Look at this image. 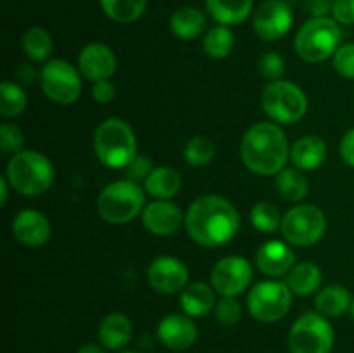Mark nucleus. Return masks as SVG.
Returning a JSON list of instances; mask_svg holds the SVG:
<instances>
[{
	"mask_svg": "<svg viewBox=\"0 0 354 353\" xmlns=\"http://www.w3.org/2000/svg\"><path fill=\"white\" fill-rule=\"evenodd\" d=\"M76 353H106V348L102 345H95V343H86V345L80 346Z\"/></svg>",
	"mask_w": 354,
	"mask_h": 353,
	"instance_id": "obj_45",
	"label": "nucleus"
},
{
	"mask_svg": "<svg viewBox=\"0 0 354 353\" xmlns=\"http://www.w3.org/2000/svg\"><path fill=\"white\" fill-rule=\"evenodd\" d=\"M241 158L245 168L256 175H277L290 158L286 134L277 123L261 121L252 125L242 138Z\"/></svg>",
	"mask_w": 354,
	"mask_h": 353,
	"instance_id": "obj_2",
	"label": "nucleus"
},
{
	"mask_svg": "<svg viewBox=\"0 0 354 353\" xmlns=\"http://www.w3.org/2000/svg\"><path fill=\"white\" fill-rule=\"evenodd\" d=\"M292 307V291L282 280H265L249 291L248 308L252 318L265 324L279 322Z\"/></svg>",
	"mask_w": 354,
	"mask_h": 353,
	"instance_id": "obj_10",
	"label": "nucleus"
},
{
	"mask_svg": "<svg viewBox=\"0 0 354 353\" xmlns=\"http://www.w3.org/2000/svg\"><path fill=\"white\" fill-rule=\"evenodd\" d=\"M241 218L234 204L221 196H201L185 213V230L203 248H218L239 232Z\"/></svg>",
	"mask_w": 354,
	"mask_h": 353,
	"instance_id": "obj_1",
	"label": "nucleus"
},
{
	"mask_svg": "<svg viewBox=\"0 0 354 353\" xmlns=\"http://www.w3.org/2000/svg\"><path fill=\"white\" fill-rule=\"evenodd\" d=\"M183 156L189 165L197 166V168L207 166L216 156V145L213 144L211 138L204 137V135H196L185 144Z\"/></svg>",
	"mask_w": 354,
	"mask_h": 353,
	"instance_id": "obj_34",
	"label": "nucleus"
},
{
	"mask_svg": "<svg viewBox=\"0 0 354 353\" xmlns=\"http://www.w3.org/2000/svg\"><path fill=\"white\" fill-rule=\"evenodd\" d=\"M169 26L180 40H194L206 31V16L196 7H180L173 12Z\"/></svg>",
	"mask_w": 354,
	"mask_h": 353,
	"instance_id": "obj_25",
	"label": "nucleus"
},
{
	"mask_svg": "<svg viewBox=\"0 0 354 353\" xmlns=\"http://www.w3.org/2000/svg\"><path fill=\"white\" fill-rule=\"evenodd\" d=\"M144 189L154 199H171L182 189V176L175 168L158 166L145 179Z\"/></svg>",
	"mask_w": 354,
	"mask_h": 353,
	"instance_id": "obj_24",
	"label": "nucleus"
},
{
	"mask_svg": "<svg viewBox=\"0 0 354 353\" xmlns=\"http://www.w3.org/2000/svg\"><path fill=\"white\" fill-rule=\"evenodd\" d=\"M339 152H341V158L344 159L346 165L354 168V128L344 134L341 145H339Z\"/></svg>",
	"mask_w": 354,
	"mask_h": 353,
	"instance_id": "obj_42",
	"label": "nucleus"
},
{
	"mask_svg": "<svg viewBox=\"0 0 354 353\" xmlns=\"http://www.w3.org/2000/svg\"><path fill=\"white\" fill-rule=\"evenodd\" d=\"M341 42V28L334 17H311L296 35V52L308 62H322L335 54Z\"/></svg>",
	"mask_w": 354,
	"mask_h": 353,
	"instance_id": "obj_6",
	"label": "nucleus"
},
{
	"mask_svg": "<svg viewBox=\"0 0 354 353\" xmlns=\"http://www.w3.org/2000/svg\"><path fill=\"white\" fill-rule=\"evenodd\" d=\"M334 68L342 78L354 80V44H346L335 51Z\"/></svg>",
	"mask_w": 354,
	"mask_h": 353,
	"instance_id": "obj_38",
	"label": "nucleus"
},
{
	"mask_svg": "<svg viewBox=\"0 0 354 353\" xmlns=\"http://www.w3.org/2000/svg\"><path fill=\"white\" fill-rule=\"evenodd\" d=\"M234 33L225 24H216V26L209 28L204 35V52L213 59H225L227 55H230V52L234 51Z\"/></svg>",
	"mask_w": 354,
	"mask_h": 353,
	"instance_id": "obj_31",
	"label": "nucleus"
},
{
	"mask_svg": "<svg viewBox=\"0 0 354 353\" xmlns=\"http://www.w3.org/2000/svg\"><path fill=\"white\" fill-rule=\"evenodd\" d=\"M287 286L297 296H308L317 293L322 286V270L317 263L303 262L292 266L287 273Z\"/></svg>",
	"mask_w": 354,
	"mask_h": 353,
	"instance_id": "obj_27",
	"label": "nucleus"
},
{
	"mask_svg": "<svg viewBox=\"0 0 354 353\" xmlns=\"http://www.w3.org/2000/svg\"><path fill=\"white\" fill-rule=\"evenodd\" d=\"M99 341L106 350H121L130 343L133 334L131 320L124 314L106 315L99 325Z\"/></svg>",
	"mask_w": 354,
	"mask_h": 353,
	"instance_id": "obj_21",
	"label": "nucleus"
},
{
	"mask_svg": "<svg viewBox=\"0 0 354 353\" xmlns=\"http://www.w3.org/2000/svg\"><path fill=\"white\" fill-rule=\"evenodd\" d=\"M349 315H351V318L354 320V296L351 300V307H349Z\"/></svg>",
	"mask_w": 354,
	"mask_h": 353,
	"instance_id": "obj_47",
	"label": "nucleus"
},
{
	"mask_svg": "<svg viewBox=\"0 0 354 353\" xmlns=\"http://www.w3.org/2000/svg\"><path fill=\"white\" fill-rule=\"evenodd\" d=\"M252 280L251 263L241 255H230L221 258L211 272V286L218 294L227 298H237L244 293Z\"/></svg>",
	"mask_w": 354,
	"mask_h": 353,
	"instance_id": "obj_12",
	"label": "nucleus"
},
{
	"mask_svg": "<svg viewBox=\"0 0 354 353\" xmlns=\"http://www.w3.org/2000/svg\"><path fill=\"white\" fill-rule=\"evenodd\" d=\"M327 230V218L313 204H297L282 218L280 232L290 246L308 248L320 241Z\"/></svg>",
	"mask_w": 354,
	"mask_h": 353,
	"instance_id": "obj_9",
	"label": "nucleus"
},
{
	"mask_svg": "<svg viewBox=\"0 0 354 353\" xmlns=\"http://www.w3.org/2000/svg\"><path fill=\"white\" fill-rule=\"evenodd\" d=\"M292 10L286 0H265L256 9L252 26L256 35L265 42H275L286 37L292 26Z\"/></svg>",
	"mask_w": 354,
	"mask_h": 353,
	"instance_id": "obj_13",
	"label": "nucleus"
},
{
	"mask_svg": "<svg viewBox=\"0 0 354 353\" xmlns=\"http://www.w3.org/2000/svg\"><path fill=\"white\" fill-rule=\"evenodd\" d=\"M21 45H23V52L26 54V57L33 62L47 61L52 47H54L50 33L40 26H33L24 31Z\"/></svg>",
	"mask_w": 354,
	"mask_h": 353,
	"instance_id": "obj_30",
	"label": "nucleus"
},
{
	"mask_svg": "<svg viewBox=\"0 0 354 353\" xmlns=\"http://www.w3.org/2000/svg\"><path fill=\"white\" fill-rule=\"evenodd\" d=\"M93 151L106 168L123 170L138 156L137 137L127 121L109 118L93 134Z\"/></svg>",
	"mask_w": 354,
	"mask_h": 353,
	"instance_id": "obj_3",
	"label": "nucleus"
},
{
	"mask_svg": "<svg viewBox=\"0 0 354 353\" xmlns=\"http://www.w3.org/2000/svg\"><path fill=\"white\" fill-rule=\"evenodd\" d=\"M17 78H19V82L23 83V85H31L35 80V71L31 69V66H21V69L17 71Z\"/></svg>",
	"mask_w": 354,
	"mask_h": 353,
	"instance_id": "obj_44",
	"label": "nucleus"
},
{
	"mask_svg": "<svg viewBox=\"0 0 354 353\" xmlns=\"http://www.w3.org/2000/svg\"><path fill=\"white\" fill-rule=\"evenodd\" d=\"M100 7L111 21L128 24L142 17L147 0H100Z\"/></svg>",
	"mask_w": 354,
	"mask_h": 353,
	"instance_id": "obj_29",
	"label": "nucleus"
},
{
	"mask_svg": "<svg viewBox=\"0 0 354 353\" xmlns=\"http://www.w3.org/2000/svg\"><path fill=\"white\" fill-rule=\"evenodd\" d=\"M180 307L189 317H204L216 307L214 287L207 286L206 282H190L180 293Z\"/></svg>",
	"mask_w": 354,
	"mask_h": 353,
	"instance_id": "obj_22",
	"label": "nucleus"
},
{
	"mask_svg": "<svg viewBox=\"0 0 354 353\" xmlns=\"http://www.w3.org/2000/svg\"><path fill=\"white\" fill-rule=\"evenodd\" d=\"M121 353H137V352H121Z\"/></svg>",
	"mask_w": 354,
	"mask_h": 353,
	"instance_id": "obj_48",
	"label": "nucleus"
},
{
	"mask_svg": "<svg viewBox=\"0 0 354 353\" xmlns=\"http://www.w3.org/2000/svg\"><path fill=\"white\" fill-rule=\"evenodd\" d=\"M28 96L16 82H2L0 85V113L6 118H16L26 111Z\"/></svg>",
	"mask_w": 354,
	"mask_h": 353,
	"instance_id": "obj_32",
	"label": "nucleus"
},
{
	"mask_svg": "<svg viewBox=\"0 0 354 353\" xmlns=\"http://www.w3.org/2000/svg\"><path fill=\"white\" fill-rule=\"evenodd\" d=\"M275 185L280 196L286 201H290V203L303 201L308 196V190H310V183H308L306 176L297 168H283L282 172L277 173Z\"/></svg>",
	"mask_w": 354,
	"mask_h": 353,
	"instance_id": "obj_28",
	"label": "nucleus"
},
{
	"mask_svg": "<svg viewBox=\"0 0 354 353\" xmlns=\"http://www.w3.org/2000/svg\"><path fill=\"white\" fill-rule=\"evenodd\" d=\"M308 7L313 17H325L328 12H332L334 0H308Z\"/></svg>",
	"mask_w": 354,
	"mask_h": 353,
	"instance_id": "obj_43",
	"label": "nucleus"
},
{
	"mask_svg": "<svg viewBox=\"0 0 354 353\" xmlns=\"http://www.w3.org/2000/svg\"><path fill=\"white\" fill-rule=\"evenodd\" d=\"M261 104L268 118L282 125L297 123L308 113L306 93L286 80L270 82L263 90Z\"/></svg>",
	"mask_w": 354,
	"mask_h": 353,
	"instance_id": "obj_7",
	"label": "nucleus"
},
{
	"mask_svg": "<svg viewBox=\"0 0 354 353\" xmlns=\"http://www.w3.org/2000/svg\"><path fill=\"white\" fill-rule=\"evenodd\" d=\"M332 16L339 24H354V0H334Z\"/></svg>",
	"mask_w": 354,
	"mask_h": 353,
	"instance_id": "obj_40",
	"label": "nucleus"
},
{
	"mask_svg": "<svg viewBox=\"0 0 354 353\" xmlns=\"http://www.w3.org/2000/svg\"><path fill=\"white\" fill-rule=\"evenodd\" d=\"M254 0H206V9L218 24L234 26L251 16Z\"/></svg>",
	"mask_w": 354,
	"mask_h": 353,
	"instance_id": "obj_23",
	"label": "nucleus"
},
{
	"mask_svg": "<svg viewBox=\"0 0 354 353\" xmlns=\"http://www.w3.org/2000/svg\"><path fill=\"white\" fill-rule=\"evenodd\" d=\"M282 218L283 217L280 215L279 208L270 201H259L251 210L252 227L263 234H273V232L280 230Z\"/></svg>",
	"mask_w": 354,
	"mask_h": 353,
	"instance_id": "obj_33",
	"label": "nucleus"
},
{
	"mask_svg": "<svg viewBox=\"0 0 354 353\" xmlns=\"http://www.w3.org/2000/svg\"><path fill=\"white\" fill-rule=\"evenodd\" d=\"M124 170H127V175H128L127 180H131V182L138 183V182H145V179L151 175L154 166H152V161L147 158V156L138 154L137 158H135Z\"/></svg>",
	"mask_w": 354,
	"mask_h": 353,
	"instance_id": "obj_39",
	"label": "nucleus"
},
{
	"mask_svg": "<svg viewBox=\"0 0 354 353\" xmlns=\"http://www.w3.org/2000/svg\"><path fill=\"white\" fill-rule=\"evenodd\" d=\"M142 224L154 235H173L185 225V215L173 201L156 199L151 204H145Z\"/></svg>",
	"mask_w": 354,
	"mask_h": 353,
	"instance_id": "obj_15",
	"label": "nucleus"
},
{
	"mask_svg": "<svg viewBox=\"0 0 354 353\" xmlns=\"http://www.w3.org/2000/svg\"><path fill=\"white\" fill-rule=\"evenodd\" d=\"M214 315L221 325H234L241 320L242 307L235 298L221 296V300L216 301V307H214Z\"/></svg>",
	"mask_w": 354,
	"mask_h": 353,
	"instance_id": "obj_36",
	"label": "nucleus"
},
{
	"mask_svg": "<svg viewBox=\"0 0 354 353\" xmlns=\"http://www.w3.org/2000/svg\"><path fill=\"white\" fill-rule=\"evenodd\" d=\"M147 282L161 294L182 293L189 286V269L176 256H159L149 265Z\"/></svg>",
	"mask_w": 354,
	"mask_h": 353,
	"instance_id": "obj_14",
	"label": "nucleus"
},
{
	"mask_svg": "<svg viewBox=\"0 0 354 353\" xmlns=\"http://www.w3.org/2000/svg\"><path fill=\"white\" fill-rule=\"evenodd\" d=\"M114 93H116V89H114L113 83L109 80H102V82L93 83L92 87V97L95 102L99 104H107L114 99Z\"/></svg>",
	"mask_w": 354,
	"mask_h": 353,
	"instance_id": "obj_41",
	"label": "nucleus"
},
{
	"mask_svg": "<svg viewBox=\"0 0 354 353\" xmlns=\"http://www.w3.org/2000/svg\"><path fill=\"white\" fill-rule=\"evenodd\" d=\"M197 325L189 315L171 314L161 318L158 338L171 352H185L197 341Z\"/></svg>",
	"mask_w": 354,
	"mask_h": 353,
	"instance_id": "obj_16",
	"label": "nucleus"
},
{
	"mask_svg": "<svg viewBox=\"0 0 354 353\" xmlns=\"http://www.w3.org/2000/svg\"><path fill=\"white\" fill-rule=\"evenodd\" d=\"M116 55L106 44H88L78 55L80 73L92 83L109 80L116 71Z\"/></svg>",
	"mask_w": 354,
	"mask_h": 353,
	"instance_id": "obj_17",
	"label": "nucleus"
},
{
	"mask_svg": "<svg viewBox=\"0 0 354 353\" xmlns=\"http://www.w3.org/2000/svg\"><path fill=\"white\" fill-rule=\"evenodd\" d=\"M351 300V293L344 286H341V284H332V286H327L322 291H318L317 298H315V308L324 317L335 318L344 315L346 311H349Z\"/></svg>",
	"mask_w": 354,
	"mask_h": 353,
	"instance_id": "obj_26",
	"label": "nucleus"
},
{
	"mask_svg": "<svg viewBox=\"0 0 354 353\" xmlns=\"http://www.w3.org/2000/svg\"><path fill=\"white\" fill-rule=\"evenodd\" d=\"M40 85L45 96L55 104L69 106L82 93V73L62 59H52L41 68Z\"/></svg>",
	"mask_w": 354,
	"mask_h": 353,
	"instance_id": "obj_11",
	"label": "nucleus"
},
{
	"mask_svg": "<svg viewBox=\"0 0 354 353\" xmlns=\"http://www.w3.org/2000/svg\"><path fill=\"white\" fill-rule=\"evenodd\" d=\"M24 135L14 123H2L0 127V149L3 154H17L23 151Z\"/></svg>",
	"mask_w": 354,
	"mask_h": 353,
	"instance_id": "obj_35",
	"label": "nucleus"
},
{
	"mask_svg": "<svg viewBox=\"0 0 354 353\" xmlns=\"http://www.w3.org/2000/svg\"><path fill=\"white\" fill-rule=\"evenodd\" d=\"M145 208V194L131 180L107 183L97 197V211L107 224L123 225L133 221Z\"/></svg>",
	"mask_w": 354,
	"mask_h": 353,
	"instance_id": "obj_5",
	"label": "nucleus"
},
{
	"mask_svg": "<svg viewBox=\"0 0 354 353\" xmlns=\"http://www.w3.org/2000/svg\"><path fill=\"white\" fill-rule=\"evenodd\" d=\"M296 256L287 241H266L256 253V265L265 275L282 277L292 270Z\"/></svg>",
	"mask_w": 354,
	"mask_h": 353,
	"instance_id": "obj_19",
	"label": "nucleus"
},
{
	"mask_svg": "<svg viewBox=\"0 0 354 353\" xmlns=\"http://www.w3.org/2000/svg\"><path fill=\"white\" fill-rule=\"evenodd\" d=\"M258 69L268 82H277V80H282L283 73H286V62H283L282 55L277 52H266L259 57Z\"/></svg>",
	"mask_w": 354,
	"mask_h": 353,
	"instance_id": "obj_37",
	"label": "nucleus"
},
{
	"mask_svg": "<svg viewBox=\"0 0 354 353\" xmlns=\"http://www.w3.org/2000/svg\"><path fill=\"white\" fill-rule=\"evenodd\" d=\"M335 332L327 317L318 311L301 315L289 331L290 353H330Z\"/></svg>",
	"mask_w": 354,
	"mask_h": 353,
	"instance_id": "obj_8",
	"label": "nucleus"
},
{
	"mask_svg": "<svg viewBox=\"0 0 354 353\" xmlns=\"http://www.w3.org/2000/svg\"><path fill=\"white\" fill-rule=\"evenodd\" d=\"M6 176L16 192L40 196L54 183V166L47 156L28 149L10 158Z\"/></svg>",
	"mask_w": 354,
	"mask_h": 353,
	"instance_id": "obj_4",
	"label": "nucleus"
},
{
	"mask_svg": "<svg viewBox=\"0 0 354 353\" xmlns=\"http://www.w3.org/2000/svg\"><path fill=\"white\" fill-rule=\"evenodd\" d=\"M12 234L21 244L40 248L50 239L52 227L48 218L38 210H23L12 221Z\"/></svg>",
	"mask_w": 354,
	"mask_h": 353,
	"instance_id": "obj_18",
	"label": "nucleus"
},
{
	"mask_svg": "<svg viewBox=\"0 0 354 353\" xmlns=\"http://www.w3.org/2000/svg\"><path fill=\"white\" fill-rule=\"evenodd\" d=\"M9 187H10V183H9V180H7V176H2V179H0V203H2V206L7 203Z\"/></svg>",
	"mask_w": 354,
	"mask_h": 353,
	"instance_id": "obj_46",
	"label": "nucleus"
},
{
	"mask_svg": "<svg viewBox=\"0 0 354 353\" xmlns=\"http://www.w3.org/2000/svg\"><path fill=\"white\" fill-rule=\"evenodd\" d=\"M327 159V144L317 135L297 138L290 147V161L297 170L311 172L320 168Z\"/></svg>",
	"mask_w": 354,
	"mask_h": 353,
	"instance_id": "obj_20",
	"label": "nucleus"
}]
</instances>
